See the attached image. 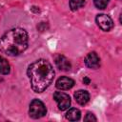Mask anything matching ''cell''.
Returning a JSON list of instances; mask_svg holds the SVG:
<instances>
[{"mask_svg": "<svg viewBox=\"0 0 122 122\" xmlns=\"http://www.w3.org/2000/svg\"><path fill=\"white\" fill-rule=\"evenodd\" d=\"M96 120H97L96 117L91 112H88L86 114V116L84 117V121H96Z\"/></svg>", "mask_w": 122, "mask_h": 122, "instance_id": "cell-14", "label": "cell"}, {"mask_svg": "<svg viewBox=\"0 0 122 122\" xmlns=\"http://www.w3.org/2000/svg\"><path fill=\"white\" fill-rule=\"evenodd\" d=\"M56 88L59 90H70L71 88H72L74 86V81L67 76H61L60 78L57 79L56 84H55Z\"/></svg>", "mask_w": 122, "mask_h": 122, "instance_id": "cell-8", "label": "cell"}, {"mask_svg": "<svg viewBox=\"0 0 122 122\" xmlns=\"http://www.w3.org/2000/svg\"><path fill=\"white\" fill-rule=\"evenodd\" d=\"M93 2H94V6L100 10L105 9L109 4V0H93Z\"/></svg>", "mask_w": 122, "mask_h": 122, "instance_id": "cell-13", "label": "cell"}, {"mask_svg": "<svg viewBox=\"0 0 122 122\" xmlns=\"http://www.w3.org/2000/svg\"><path fill=\"white\" fill-rule=\"evenodd\" d=\"M10 67L8 60L0 55V73L7 75L10 73Z\"/></svg>", "mask_w": 122, "mask_h": 122, "instance_id": "cell-11", "label": "cell"}, {"mask_svg": "<svg viewBox=\"0 0 122 122\" xmlns=\"http://www.w3.org/2000/svg\"><path fill=\"white\" fill-rule=\"evenodd\" d=\"M74 98H75V101L79 105H85L90 100V94L87 91L79 90L74 93Z\"/></svg>", "mask_w": 122, "mask_h": 122, "instance_id": "cell-9", "label": "cell"}, {"mask_svg": "<svg viewBox=\"0 0 122 122\" xmlns=\"http://www.w3.org/2000/svg\"><path fill=\"white\" fill-rule=\"evenodd\" d=\"M85 5L84 0H70V8L71 10H77Z\"/></svg>", "mask_w": 122, "mask_h": 122, "instance_id": "cell-12", "label": "cell"}, {"mask_svg": "<svg viewBox=\"0 0 122 122\" xmlns=\"http://www.w3.org/2000/svg\"><path fill=\"white\" fill-rule=\"evenodd\" d=\"M53 99L57 102L58 109L60 111H66L69 109L71 105V98L70 96L62 92H55L53 93Z\"/></svg>", "mask_w": 122, "mask_h": 122, "instance_id": "cell-4", "label": "cell"}, {"mask_svg": "<svg viewBox=\"0 0 122 122\" xmlns=\"http://www.w3.org/2000/svg\"><path fill=\"white\" fill-rule=\"evenodd\" d=\"M28 32L24 29L14 28L0 38V51L10 56H17L28 48Z\"/></svg>", "mask_w": 122, "mask_h": 122, "instance_id": "cell-2", "label": "cell"}, {"mask_svg": "<svg viewBox=\"0 0 122 122\" xmlns=\"http://www.w3.org/2000/svg\"><path fill=\"white\" fill-rule=\"evenodd\" d=\"M80 117H81V112L78 109L75 108L70 109L66 113V118L71 121H77L80 119Z\"/></svg>", "mask_w": 122, "mask_h": 122, "instance_id": "cell-10", "label": "cell"}, {"mask_svg": "<svg viewBox=\"0 0 122 122\" xmlns=\"http://www.w3.org/2000/svg\"><path fill=\"white\" fill-rule=\"evenodd\" d=\"M0 81H2V78H1V77H0Z\"/></svg>", "mask_w": 122, "mask_h": 122, "instance_id": "cell-16", "label": "cell"}, {"mask_svg": "<svg viewBox=\"0 0 122 122\" xmlns=\"http://www.w3.org/2000/svg\"><path fill=\"white\" fill-rule=\"evenodd\" d=\"M47 112V109L42 101L39 99H33L30 104V109H29V113L31 118L38 119L43 117Z\"/></svg>", "mask_w": 122, "mask_h": 122, "instance_id": "cell-3", "label": "cell"}, {"mask_svg": "<svg viewBox=\"0 0 122 122\" xmlns=\"http://www.w3.org/2000/svg\"><path fill=\"white\" fill-rule=\"evenodd\" d=\"M90 82H91V80H90L88 77H84V79H83V83H84V84L89 85V84H90Z\"/></svg>", "mask_w": 122, "mask_h": 122, "instance_id": "cell-15", "label": "cell"}, {"mask_svg": "<svg viewBox=\"0 0 122 122\" xmlns=\"http://www.w3.org/2000/svg\"><path fill=\"white\" fill-rule=\"evenodd\" d=\"M95 21H96L98 27L102 30H105V31H109L113 27L112 19L109 15H107V14H103V13L98 14L96 16V18H95Z\"/></svg>", "mask_w": 122, "mask_h": 122, "instance_id": "cell-5", "label": "cell"}, {"mask_svg": "<svg viewBox=\"0 0 122 122\" xmlns=\"http://www.w3.org/2000/svg\"><path fill=\"white\" fill-rule=\"evenodd\" d=\"M84 62H85V65L91 69H97L100 66V59L94 51L88 53Z\"/></svg>", "mask_w": 122, "mask_h": 122, "instance_id": "cell-6", "label": "cell"}, {"mask_svg": "<svg viewBox=\"0 0 122 122\" xmlns=\"http://www.w3.org/2000/svg\"><path fill=\"white\" fill-rule=\"evenodd\" d=\"M31 89L35 92H44L52 82L54 71L52 66L45 59H39L31 63L27 70Z\"/></svg>", "mask_w": 122, "mask_h": 122, "instance_id": "cell-1", "label": "cell"}, {"mask_svg": "<svg viewBox=\"0 0 122 122\" xmlns=\"http://www.w3.org/2000/svg\"><path fill=\"white\" fill-rule=\"evenodd\" d=\"M54 62H55V65L56 67L60 70V71H68L71 70V63L70 61L64 56V55H61V54H57L55 57H54Z\"/></svg>", "mask_w": 122, "mask_h": 122, "instance_id": "cell-7", "label": "cell"}]
</instances>
